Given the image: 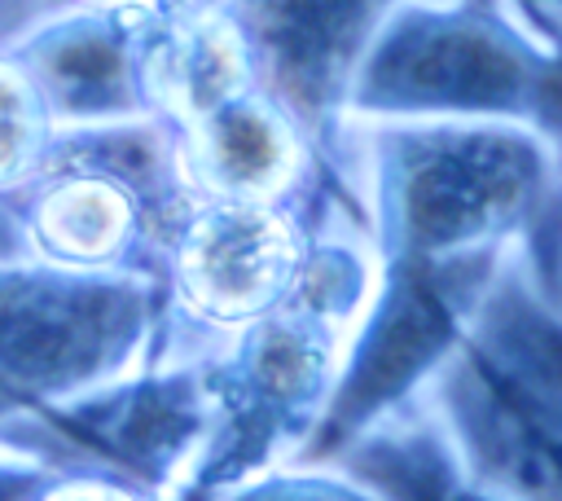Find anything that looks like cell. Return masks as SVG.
I'll return each mask as SVG.
<instances>
[{
  "label": "cell",
  "instance_id": "1",
  "mask_svg": "<svg viewBox=\"0 0 562 501\" xmlns=\"http://www.w3.org/2000/svg\"><path fill=\"white\" fill-rule=\"evenodd\" d=\"M347 101L417 119H527L549 110V62L487 13L400 4L369 40Z\"/></svg>",
  "mask_w": 562,
  "mask_h": 501
},
{
  "label": "cell",
  "instance_id": "2",
  "mask_svg": "<svg viewBox=\"0 0 562 501\" xmlns=\"http://www.w3.org/2000/svg\"><path fill=\"white\" fill-rule=\"evenodd\" d=\"M154 290L123 268H0V396L18 404L101 387L145 343Z\"/></svg>",
  "mask_w": 562,
  "mask_h": 501
},
{
  "label": "cell",
  "instance_id": "3",
  "mask_svg": "<svg viewBox=\"0 0 562 501\" xmlns=\"http://www.w3.org/2000/svg\"><path fill=\"white\" fill-rule=\"evenodd\" d=\"M307 242L277 202H198L171 250V281L206 325L246 330L299 286Z\"/></svg>",
  "mask_w": 562,
  "mask_h": 501
},
{
  "label": "cell",
  "instance_id": "4",
  "mask_svg": "<svg viewBox=\"0 0 562 501\" xmlns=\"http://www.w3.org/2000/svg\"><path fill=\"white\" fill-rule=\"evenodd\" d=\"M404 0H233L255 79L299 123H325L347 84Z\"/></svg>",
  "mask_w": 562,
  "mask_h": 501
},
{
  "label": "cell",
  "instance_id": "5",
  "mask_svg": "<svg viewBox=\"0 0 562 501\" xmlns=\"http://www.w3.org/2000/svg\"><path fill=\"white\" fill-rule=\"evenodd\" d=\"M176 167L198 202H281L299 180V123L255 84L180 127Z\"/></svg>",
  "mask_w": 562,
  "mask_h": 501
},
{
  "label": "cell",
  "instance_id": "6",
  "mask_svg": "<svg viewBox=\"0 0 562 501\" xmlns=\"http://www.w3.org/2000/svg\"><path fill=\"white\" fill-rule=\"evenodd\" d=\"M26 237L31 250L48 264L119 268L123 255L136 250V242L145 237L140 193L114 167L101 163L70 167L44 180V189L35 193L26 215Z\"/></svg>",
  "mask_w": 562,
  "mask_h": 501
},
{
  "label": "cell",
  "instance_id": "7",
  "mask_svg": "<svg viewBox=\"0 0 562 501\" xmlns=\"http://www.w3.org/2000/svg\"><path fill=\"white\" fill-rule=\"evenodd\" d=\"M347 466L382 501H505L474 483L457 453L435 435V426H364L347 448Z\"/></svg>",
  "mask_w": 562,
  "mask_h": 501
},
{
  "label": "cell",
  "instance_id": "8",
  "mask_svg": "<svg viewBox=\"0 0 562 501\" xmlns=\"http://www.w3.org/2000/svg\"><path fill=\"white\" fill-rule=\"evenodd\" d=\"M57 119L31 79V70L13 57H0V189L26 185L53 163Z\"/></svg>",
  "mask_w": 562,
  "mask_h": 501
},
{
  "label": "cell",
  "instance_id": "9",
  "mask_svg": "<svg viewBox=\"0 0 562 501\" xmlns=\"http://www.w3.org/2000/svg\"><path fill=\"white\" fill-rule=\"evenodd\" d=\"M206 501H382L369 483H360L351 470H325V466H268L255 470Z\"/></svg>",
  "mask_w": 562,
  "mask_h": 501
},
{
  "label": "cell",
  "instance_id": "10",
  "mask_svg": "<svg viewBox=\"0 0 562 501\" xmlns=\"http://www.w3.org/2000/svg\"><path fill=\"white\" fill-rule=\"evenodd\" d=\"M40 501H162V497L119 470H92V475H53Z\"/></svg>",
  "mask_w": 562,
  "mask_h": 501
},
{
  "label": "cell",
  "instance_id": "11",
  "mask_svg": "<svg viewBox=\"0 0 562 501\" xmlns=\"http://www.w3.org/2000/svg\"><path fill=\"white\" fill-rule=\"evenodd\" d=\"M53 475H57V470L0 457V501H40V492L48 488Z\"/></svg>",
  "mask_w": 562,
  "mask_h": 501
}]
</instances>
